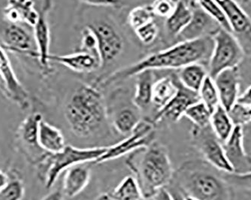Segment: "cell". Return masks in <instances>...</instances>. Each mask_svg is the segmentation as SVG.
I'll list each match as a JSON object with an SVG mask.
<instances>
[{
	"label": "cell",
	"instance_id": "25",
	"mask_svg": "<svg viewBox=\"0 0 251 200\" xmlns=\"http://www.w3.org/2000/svg\"><path fill=\"white\" fill-rule=\"evenodd\" d=\"M37 142L39 147L49 153H58L66 146L61 131L44 120L39 124Z\"/></svg>",
	"mask_w": 251,
	"mask_h": 200
},
{
	"label": "cell",
	"instance_id": "36",
	"mask_svg": "<svg viewBox=\"0 0 251 200\" xmlns=\"http://www.w3.org/2000/svg\"><path fill=\"white\" fill-rule=\"evenodd\" d=\"M221 175L224 179L232 187L251 191V172L245 174L221 172Z\"/></svg>",
	"mask_w": 251,
	"mask_h": 200
},
{
	"label": "cell",
	"instance_id": "5",
	"mask_svg": "<svg viewBox=\"0 0 251 200\" xmlns=\"http://www.w3.org/2000/svg\"><path fill=\"white\" fill-rule=\"evenodd\" d=\"M108 149V147L77 149L66 146L58 153H48L47 157L44 158L39 169L40 177L45 183V187L51 188L61 173L73 166L89 162L95 163Z\"/></svg>",
	"mask_w": 251,
	"mask_h": 200
},
{
	"label": "cell",
	"instance_id": "46",
	"mask_svg": "<svg viewBox=\"0 0 251 200\" xmlns=\"http://www.w3.org/2000/svg\"><path fill=\"white\" fill-rule=\"evenodd\" d=\"M234 2L242 6L244 5H248L251 2V0H233Z\"/></svg>",
	"mask_w": 251,
	"mask_h": 200
},
{
	"label": "cell",
	"instance_id": "3",
	"mask_svg": "<svg viewBox=\"0 0 251 200\" xmlns=\"http://www.w3.org/2000/svg\"><path fill=\"white\" fill-rule=\"evenodd\" d=\"M126 163L146 200L153 198L173 179V166L169 153L160 144L153 142L148 147L135 150Z\"/></svg>",
	"mask_w": 251,
	"mask_h": 200
},
{
	"label": "cell",
	"instance_id": "9",
	"mask_svg": "<svg viewBox=\"0 0 251 200\" xmlns=\"http://www.w3.org/2000/svg\"><path fill=\"white\" fill-rule=\"evenodd\" d=\"M192 139L194 146L213 167L224 173H233L232 166L226 157L222 143L216 136L211 125L202 128L194 126L192 130Z\"/></svg>",
	"mask_w": 251,
	"mask_h": 200
},
{
	"label": "cell",
	"instance_id": "40",
	"mask_svg": "<svg viewBox=\"0 0 251 200\" xmlns=\"http://www.w3.org/2000/svg\"><path fill=\"white\" fill-rule=\"evenodd\" d=\"M78 1L90 6L118 8L121 5V0H78Z\"/></svg>",
	"mask_w": 251,
	"mask_h": 200
},
{
	"label": "cell",
	"instance_id": "35",
	"mask_svg": "<svg viewBox=\"0 0 251 200\" xmlns=\"http://www.w3.org/2000/svg\"><path fill=\"white\" fill-rule=\"evenodd\" d=\"M234 126H242L251 122V105L236 102L228 112Z\"/></svg>",
	"mask_w": 251,
	"mask_h": 200
},
{
	"label": "cell",
	"instance_id": "6",
	"mask_svg": "<svg viewBox=\"0 0 251 200\" xmlns=\"http://www.w3.org/2000/svg\"><path fill=\"white\" fill-rule=\"evenodd\" d=\"M214 49L208 66V75L214 79L224 70L239 67L245 53L232 32L221 28L212 36Z\"/></svg>",
	"mask_w": 251,
	"mask_h": 200
},
{
	"label": "cell",
	"instance_id": "28",
	"mask_svg": "<svg viewBox=\"0 0 251 200\" xmlns=\"http://www.w3.org/2000/svg\"><path fill=\"white\" fill-rule=\"evenodd\" d=\"M108 195L112 200H146L135 177L131 175L124 178Z\"/></svg>",
	"mask_w": 251,
	"mask_h": 200
},
{
	"label": "cell",
	"instance_id": "49",
	"mask_svg": "<svg viewBox=\"0 0 251 200\" xmlns=\"http://www.w3.org/2000/svg\"><path fill=\"white\" fill-rule=\"evenodd\" d=\"M184 1H185V2H187V3H190V0H184Z\"/></svg>",
	"mask_w": 251,
	"mask_h": 200
},
{
	"label": "cell",
	"instance_id": "39",
	"mask_svg": "<svg viewBox=\"0 0 251 200\" xmlns=\"http://www.w3.org/2000/svg\"><path fill=\"white\" fill-rule=\"evenodd\" d=\"M77 50L88 52L99 56L97 39L93 31L88 26H86L81 32V46Z\"/></svg>",
	"mask_w": 251,
	"mask_h": 200
},
{
	"label": "cell",
	"instance_id": "12",
	"mask_svg": "<svg viewBox=\"0 0 251 200\" xmlns=\"http://www.w3.org/2000/svg\"><path fill=\"white\" fill-rule=\"evenodd\" d=\"M224 10L231 32L240 44L245 55L251 57V18L233 0H215Z\"/></svg>",
	"mask_w": 251,
	"mask_h": 200
},
{
	"label": "cell",
	"instance_id": "41",
	"mask_svg": "<svg viewBox=\"0 0 251 200\" xmlns=\"http://www.w3.org/2000/svg\"><path fill=\"white\" fill-rule=\"evenodd\" d=\"M153 200H173L170 193L166 187L160 189L153 197Z\"/></svg>",
	"mask_w": 251,
	"mask_h": 200
},
{
	"label": "cell",
	"instance_id": "19",
	"mask_svg": "<svg viewBox=\"0 0 251 200\" xmlns=\"http://www.w3.org/2000/svg\"><path fill=\"white\" fill-rule=\"evenodd\" d=\"M49 61L63 65L72 71L81 74L94 73L101 68L98 55L79 50L70 54H50Z\"/></svg>",
	"mask_w": 251,
	"mask_h": 200
},
{
	"label": "cell",
	"instance_id": "23",
	"mask_svg": "<svg viewBox=\"0 0 251 200\" xmlns=\"http://www.w3.org/2000/svg\"><path fill=\"white\" fill-rule=\"evenodd\" d=\"M193 11L190 5L184 0H177L174 12L165 21V29L169 37L177 40L191 20Z\"/></svg>",
	"mask_w": 251,
	"mask_h": 200
},
{
	"label": "cell",
	"instance_id": "15",
	"mask_svg": "<svg viewBox=\"0 0 251 200\" xmlns=\"http://www.w3.org/2000/svg\"><path fill=\"white\" fill-rule=\"evenodd\" d=\"M2 43L4 49L9 51L26 55L38 60L33 34L22 25L9 24L2 33Z\"/></svg>",
	"mask_w": 251,
	"mask_h": 200
},
{
	"label": "cell",
	"instance_id": "16",
	"mask_svg": "<svg viewBox=\"0 0 251 200\" xmlns=\"http://www.w3.org/2000/svg\"><path fill=\"white\" fill-rule=\"evenodd\" d=\"M243 128L234 126L232 134L223 143L226 157L234 173L245 174L251 172V156L246 153L243 146Z\"/></svg>",
	"mask_w": 251,
	"mask_h": 200
},
{
	"label": "cell",
	"instance_id": "7",
	"mask_svg": "<svg viewBox=\"0 0 251 200\" xmlns=\"http://www.w3.org/2000/svg\"><path fill=\"white\" fill-rule=\"evenodd\" d=\"M125 89H118L113 92L107 112L111 114L113 126L119 133L129 136L141 121L140 109L135 106L132 98Z\"/></svg>",
	"mask_w": 251,
	"mask_h": 200
},
{
	"label": "cell",
	"instance_id": "2",
	"mask_svg": "<svg viewBox=\"0 0 251 200\" xmlns=\"http://www.w3.org/2000/svg\"><path fill=\"white\" fill-rule=\"evenodd\" d=\"M64 116L71 132L81 139L95 137L108 127L106 102L96 85L76 87L66 99Z\"/></svg>",
	"mask_w": 251,
	"mask_h": 200
},
{
	"label": "cell",
	"instance_id": "18",
	"mask_svg": "<svg viewBox=\"0 0 251 200\" xmlns=\"http://www.w3.org/2000/svg\"><path fill=\"white\" fill-rule=\"evenodd\" d=\"M214 84L219 94L220 104L227 112L238 100L241 84L239 67L224 70L214 77Z\"/></svg>",
	"mask_w": 251,
	"mask_h": 200
},
{
	"label": "cell",
	"instance_id": "37",
	"mask_svg": "<svg viewBox=\"0 0 251 200\" xmlns=\"http://www.w3.org/2000/svg\"><path fill=\"white\" fill-rule=\"evenodd\" d=\"M176 3L177 0H154L151 7L155 17L166 19L174 12Z\"/></svg>",
	"mask_w": 251,
	"mask_h": 200
},
{
	"label": "cell",
	"instance_id": "26",
	"mask_svg": "<svg viewBox=\"0 0 251 200\" xmlns=\"http://www.w3.org/2000/svg\"><path fill=\"white\" fill-rule=\"evenodd\" d=\"M208 75L206 67L200 63H193L184 66L180 69V72L177 74L179 81L184 87L197 93Z\"/></svg>",
	"mask_w": 251,
	"mask_h": 200
},
{
	"label": "cell",
	"instance_id": "21",
	"mask_svg": "<svg viewBox=\"0 0 251 200\" xmlns=\"http://www.w3.org/2000/svg\"><path fill=\"white\" fill-rule=\"evenodd\" d=\"M90 170L82 164L76 165L68 169L63 182V195L73 198L81 194L90 182Z\"/></svg>",
	"mask_w": 251,
	"mask_h": 200
},
{
	"label": "cell",
	"instance_id": "11",
	"mask_svg": "<svg viewBox=\"0 0 251 200\" xmlns=\"http://www.w3.org/2000/svg\"><path fill=\"white\" fill-rule=\"evenodd\" d=\"M152 121H140L139 125L124 140L115 146H109L108 150L96 163H102L115 160L135 150L148 147L154 142L155 132Z\"/></svg>",
	"mask_w": 251,
	"mask_h": 200
},
{
	"label": "cell",
	"instance_id": "34",
	"mask_svg": "<svg viewBox=\"0 0 251 200\" xmlns=\"http://www.w3.org/2000/svg\"><path fill=\"white\" fill-rule=\"evenodd\" d=\"M135 36L144 46H151L159 34V28L155 20L133 31Z\"/></svg>",
	"mask_w": 251,
	"mask_h": 200
},
{
	"label": "cell",
	"instance_id": "45",
	"mask_svg": "<svg viewBox=\"0 0 251 200\" xmlns=\"http://www.w3.org/2000/svg\"><path fill=\"white\" fill-rule=\"evenodd\" d=\"M8 183V181L7 176L5 175L4 173L0 172V190L3 188L4 187H5Z\"/></svg>",
	"mask_w": 251,
	"mask_h": 200
},
{
	"label": "cell",
	"instance_id": "44",
	"mask_svg": "<svg viewBox=\"0 0 251 200\" xmlns=\"http://www.w3.org/2000/svg\"><path fill=\"white\" fill-rule=\"evenodd\" d=\"M63 191L60 190L53 191L50 194H48L46 197H44L42 200H63Z\"/></svg>",
	"mask_w": 251,
	"mask_h": 200
},
{
	"label": "cell",
	"instance_id": "32",
	"mask_svg": "<svg viewBox=\"0 0 251 200\" xmlns=\"http://www.w3.org/2000/svg\"><path fill=\"white\" fill-rule=\"evenodd\" d=\"M212 112L201 101L190 105L184 113V117L188 118L197 127L202 128L210 125Z\"/></svg>",
	"mask_w": 251,
	"mask_h": 200
},
{
	"label": "cell",
	"instance_id": "48",
	"mask_svg": "<svg viewBox=\"0 0 251 200\" xmlns=\"http://www.w3.org/2000/svg\"><path fill=\"white\" fill-rule=\"evenodd\" d=\"M186 200H197L196 199L193 198V197H188V196H185Z\"/></svg>",
	"mask_w": 251,
	"mask_h": 200
},
{
	"label": "cell",
	"instance_id": "33",
	"mask_svg": "<svg viewBox=\"0 0 251 200\" xmlns=\"http://www.w3.org/2000/svg\"><path fill=\"white\" fill-rule=\"evenodd\" d=\"M154 15L151 5H139L131 10L128 15L127 23L129 27L135 30L140 26L153 21Z\"/></svg>",
	"mask_w": 251,
	"mask_h": 200
},
{
	"label": "cell",
	"instance_id": "31",
	"mask_svg": "<svg viewBox=\"0 0 251 200\" xmlns=\"http://www.w3.org/2000/svg\"><path fill=\"white\" fill-rule=\"evenodd\" d=\"M200 101L208 107L211 112L220 105L219 94L214 80L209 75L205 77L199 91Z\"/></svg>",
	"mask_w": 251,
	"mask_h": 200
},
{
	"label": "cell",
	"instance_id": "4",
	"mask_svg": "<svg viewBox=\"0 0 251 200\" xmlns=\"http://www.w3.org/2000/svg\"><path fill=\"white\" fill-rule=\"evenodd\" d=\"M176 177L185 196L197 200H232V186L224 179L221 171H214L205 163H185Z\"/></svg>",
	"mask_w": 251,
	"mask_h": 200
},
{
	"label": "cell",
	"instance_id": "43",
	"mask_svg": "<svg viewBox=\"0 0 251 200\" xmlns=\"http://www.w3.org/2000/svg\"><path fill=\"white\" fill-rule=\"evenodd\" d=\"M168 191L170 193L173 200H186L185 195L180 189L171 187L170 189H168Z\"/></svg>",
	"mask_w": 251,
	"mask_h": 200
},
{
	"label": "cell",
	"instance_id": "1",
	"mask_svg": "<svg viewBox=\"0 0 251 200\" xmlns=\"http://www.w3.org/2000/svg\"><path fill=\"white\" fill-rule=\"evenodd\" d=\"M214 46L212 36L176 42L174 46L151 53L142 60L117 70L102 79H97L96 86L108 87L135 77L147 70H180L193 63L204 65L208 70Z\"/></svg>",
	"mask_w": 251,
	"mask_h": 200
},
{
	"label": "cell",
	"instance_id": "8",
	"mask_svg": "<svg viewBox=\"0 0 251 200\" xmlns=\"http://www.w3.org/2000/svg\"><path fill=\"white\" fill-rule=\"evenodd\" d=\"M87 26L95 35L101 68H105L122 53L124 49V38L115 25L109 21H96Z\"/></svg>",
	"mask_w": 251,
	"mask_h": 200
},
{
	"label": "cell",
	"instance_id": "24",
	"mask_svg": "<svg viewBox=\"0 0 251 200\" xmlns=\"http://www.w3.org/2000/svg\"><path fill=\"white\" fill-rule=\"evenodd\" d=\"M177 91V75L163 76L155 81L152 92V106L156 112L167 105Z\"/></svg>",
	"mask_w": 251,
	"mask_h": 200
},
{
	"label": "cell",
	"instance_id": "42",
	"mask_svg": "<svg viewBox=\"0 0 251 200\" xmlns=\"http://www.w3.org/2000/svg\"><path fill=\"white\" fill-rule=\"evenodd\" d=\"M237 102L251 105V86H250L242 95L238 97Z\"/></svg>",
	"mask_w": 251,
	"mask_h": 200
},
{
	"label": "cell",
	"instance_id": "27",
	"mask_svg": "<svg viewBox=\"0 0 251 200\" xmlns=\"http://www.w3.org/2000/svg\"><path fill=\"white\" fill-rule=\"evenodd\" d=\"M210 125L221 143H224L229 139L235 126L228 112L221 104L211 114Z\"/></svg>",
	"mask_w": 251,
	"mask_h": 200
},
{
	"label": "cell",
	"instance_id": "30",
	"mask_svg": "<svg viewBox=\"0 0 251 200\" xmlns=\"http://www.w3.org/2000/svg\"><path fill=\"white\" fill-rule=\"evenodd\" d=\"M193 3L197 4L205 13L215 20L221 25V27L231 32L230 27L224 10L215 0H190V5Z\"/></svg>",
	"mask_w": 251,
	"mask_h": 200
},
{
	"label": "cell",
	"instance_id": "38",
	"mask_svg": "<svg viewBox=\"0 0 251 200\" xmlns=\"http://www.w3.org/2000/svg\"><path fill=\"white\" fill-rule=\"evenodd\" d=\"M24 196V187L19 181L8 182L0 190V200H21Z\"/></svg>",
	"mask_w": 251,
	"mask_h": 200
},
{
	"label": "cell",
	"instance_id": "29",
	"mask_svg": "<svg viewBox=\"0 0 251 200\" xmlns=\"http://www.w3.org/2000/svg\"><path fill=\"white\" fill-rule=\"evenodd\" d=\"M43 120L42 115L34 113L28 116L23 122L21 128V135L24 142L31 146H38V132L39 124Z\"/></svg>",
	"mask_w": 251,
	"mask_h": 200
},
{
	"label": "cell",
	"instance_id": "17",
	"mask_svg": "<svg viewBox=\"0 0 251 200\" xmlns=\"http://www.w3.org/2000/svg\"><path fill=\"white\" fill-rule=\"evenodd\" d=\"M193 11L191 20L177 38V42L194 40L213 36L221 29L219 24L196 3L190 5Z\"/></svg>",
	"mask_w": 251,
	"mask_h": 200
},
{
	"label": "cell",
	"instance_id": "14",
	"mask_svg": "<svg viewBox=\"0 0 251 200\" xmlns=\"http://www.w3.org/2000/svg\"><path fill=\"white\" fill-rule=\"evenodd\" d=\"M200 101L199 93L189 90L179 81L177 77V91L175 97L163 108L156 112L152 123L153 125L162 121L177 122L184 116L186 110L196 102Z\"/></svg>",
	"mask_w": 251,
	"mask_h": 200
},
{
	"label": "cell",
	"instance_id": "13",
	"mask_svg": "<svg viewBox=\"0 0 251 200\" xmlns=\"http://www.w3.org/2000/svg\"><path fill=\"white\" fill-rule=\"evenodd\" d=\"M0 76L3 83L5 95L11 101L26 111L29 107V94L24 87L11 66L5 49L0 43Z\"/></svg>",
	"mask_w": 251,
	"mask_h": 200
},
{
	"label": "cell",
	"instance_id": "10",
	"mask_svg": "<svg viewBox=\"0 0 251 200\" xmlns=\"http://www.w3.org/2000/svg\"><path fill=\"white\" fill-rule=\"evenodd\" d=\"M38 12V19L33 26V36L37 49L38 61L44 74L52 73L50 66V32L49 17L52 8L53 0H34Z\"/></svg>",
	"mask_w": 251,
	"mask_h": 200
},
{
	"label": "cell",
	"instance_id": "47",
	"mask_svg": "<svg viewBox=\"0 0 251 200\" xmlns=\"http://www.w3.org/2000/svg\"><path fill=\"white\" fill-rule=\"evenodd\" d=\"M97 200H112L111 198H110L109 196L108 195H105V194H104V195L101 196V197H100V198L98 199Z\"/></svg>",
	"mask_w": 251,
	"mask_h": 200
},
{
	"label": "cell",
	"instance_id": "22",
	"mask_svg": "<svg viewBox=\"0 0 251 200\" xmlns=\"http://www.w3.org/2000/svg\"><path fill=\"white\" fill-rule=\"evenodd\" d=\"M135 77V91L132 101L140 111H144L152 105V92L156 81L154 70H144Z\"/></svg>",
	"mask_w": 251,
	"mask_h": 200
},
{
	"label": "cell",
	"instance_id": "20",
	"mask_svg": "<svg viewBox=\"0 0 251 200\" xmlns=\"http://www.w3.org/2000/svg\"><path fill=\"white\" fill-rule=\"evenodd\" d=\"M3 15L9 24H25L31 27L35 26L38 19L34 0H8Z\"/></svg>",
	"mask_w": 251,
	"mask_h": 200
}]
</instances>
